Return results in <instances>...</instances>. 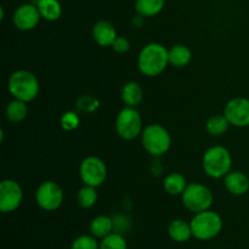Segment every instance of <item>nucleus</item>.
I'll use <instances>...</instances> for the list:
<instances>
[{"instance_id": "nucleus-1", "label": "nucleus", "mask_w": 249, "mask_h": 249, "mask_svg": "<svg viewBox=\"0 0 249 249\" xmlns=\"http://www.w3.org/2000/svg\"><path fill=\"white\" fill-rule=\"evenodd\" d=\"M169 63V51L158 43H150L141 49L138 56L139 71L147 77L160 75Z\"/></svg>"}, {"instance_id": "nucleus-26", "label": "nucleus", "mask_w": 249, "mask_h": 249, "mask_svg": "<svg viewBox=\"0 0 249 249\" xmlns=\"http://www.w3.org/2000/svg\"><path fill=\"white\" fill-rule=\"evenodd\" d=\"M75 105L80 112L92 113L100 107V101L97 97L92 96V95H82L80 97H78Z\"/></svg>"}, {"instance_id": "nucleus-20", "label": "nucleus", "mask_w": 249, "mask_h": 249, "mask_svg": "<svg viewBox=\"0 0 249 249\" xmlns=\"http://www.w3.org/2000/svg\"><path fill=\"white\" fill-rule=\"evenodd\" d=\"M5 114H6V118L12 123H19V122L24 121L28 114L27 102L14 99L7 104L6 108H5Z\"/></svg>"}, {"instance_id": "nucleus-16", "label": "nucleus", "mask_w": 249, "mask_h": 249, "mask_svg": "<svg viewBox=\"0 0 249 249\" xmlns=\"http://www.w3.org/2000/svg\"><path fill=\"white\" fill-rule=\"evenodd\" d=\"M113 219L107 215H97L90 223V232L94 237L102 240L104 237L113 232Z\"/></svg>"}, {"instance_id": "nucleus-19", "label": "nucleus", "mask_w": 249, "mask_h": 249, "mask_svg": "<svg viewBox=\"0 0 249 249\" xmlns=\"http://www.w3.org/2000/svg\"><path fill=\"white\" fill-rule=\"evenodd\" d=\"M36 7L40 16L46 21H56L62 14V7L58 0H38Z\"/></svg>"}, {"instance_id": "nucleus-17", "label": "nucleus", "mask_w": 249, "mask_h": 249, "mask_svg": "<svg viewBox=\"0 0 249 249\" xmlns=\"http://www.w3.org/2000/svg\"><path fill=\"white\" fill-rule=\"evenodd\" d=\"M143 99V90L136 82H129L124 84L122 89V100L128 107H135L141 104Z\"/></svg>"}, {"instance_id": "nucleus-5", "label": "nucleus", "mask_w": 249, "mask_h": 249, "mask_svg": "<svg viewBox=\"0 0 249 249\" xmlns=\"http://www.w3.org/2000/svg\"><path fill=\"white\" fill-rule=\"evenodd\" d=\"M141 142L150 155L162 156L172 146V136L160 124H150L141 133Z\"/></svg>"}, {"instance_id": "nucleus-7", "label": "nucleus", "mask_w": 249, "mask_h": 249, "mask_svg": "<svg viewBox=\"0 0 249 249\" xmlns=\"http://www.w3.org/2000/svg\"><path fill=\"white\" fill-rule=\"evenodd\" d=\"M117 134L124 140H134L142 133V119L135 107L125 106L116 118Z\"/></svg>"}, {"instance_id": "nucleus-14", "label": "nucleus", "mask_w": 249, "mask_h": 249, "mask_svg": "<svg viewBox=\"0 0 249 249\" xmlns=\"http://www.w3.org/2000/svg\"><path fill=\"white\" fill-rule=\"evenodd\" d=\"M225 186L233 196H243L249 191V178L242 172H230L225 177Z\"/></svg>"}, {"instance_id": "nucleus-18", "label": "nucleus", "mask_w": 249, "mask_h": 249, "mask_svg": "<svg viewBox=\"0 0 249 249\" xmlns=\"http://www.w3.org/2000/svg\"><path fill=\"white\" fill-rule=\"evenodd\" d=\"M169 63L174 67L182 68L189 65L192 60V53L186 45L178 44L169 49Z\"/></svg>"}, {"instance_id": "nucleus-27", "label": "nucleus", "mask_w": 249, "mask_h": 249, "mask_svg": "<svg viewBox=\"0 0 249 249\" xmlns=\"http://www.w3.org/2000/svg\"><path fill=\"white\" fill-rule=\"evenodd\" d=\"M71 249H100V243L92 235H82L73 241Z\"/></svg>"}, {"instance_id": "nucleus-2", "label": "nucleus", "mask_w": 249, "mask_h": 249, "mask_svg": "<svg viewBox=\"0 0 249 249\" xmlns=\"http://www.w3.org/2000/svg\"><path fill=\"white\" fill-rule=\"evenodd\" d=\"M7 88L14 99L31 102L38 96L40 85L33 73L26 70H19L10 75Z\"/></svg>"}, {"instance_id": "nucleus-6", "label": "nucleus", "mask_w": 249, "mask_h": 249, "mask_svg": "<svg viewBox=\"0 0 249 249\" xmlns=\"http://www.w3.org/2000/svg\"><path fill=\"white\" fill-rule=\"evenodd\" d=\"M182 203L192 213L208 211L213 204V194L204 185L198 182H192L187 185L181 195Z\"/></svg>"}, {"instance_id": "nucleus-10", "label": "nucleus", "mask_w": 249, "mask_h": 249, "mask_svg": "<svg viewBox=\"0 0 249 249\" xmlns=\"http://www.w3.org/2000/svg\"><path fill=\"white\" fill-rule=\"evenodd\" d=\"M23 199V191L15 180L6 179L0 182V211L11 213L19 208Z\"/></svg>"}, {"instance_id": "nucleus-23", "label": "nucleus", "mask_w": 249, "mask_h": 249, "mask_svg": "<svg viewBox=\"0 0 249 249\" xmlns=\"http://www.w3.org/2000/svg\"><path fill=\"white\" fill-rule=\"evenodd\" d=\"M229 125H230V122L228 121L225 114H215L207 121L206 129L211 135L220 136L228 131Z\"/></svg>"}, {"instance_id": "nucleus-8", "label": "nucleus", "mask_w": 249, "mask_h": 249, "mask_svg": "<svg viewBox=\"0 0 249 249\" xmlns=\"http://www.w3.org/2000/svg\"><path fill=\"white\" fill-rule=\"evenodd\" d=\"M79 175L84 185L92 187H99L106 181L107 167L102 160L95 156L84 158L80 163Z\"/></svg>"}, {"instance_id": "nucleus-25", "label": "nucleus", "mask_w": 249, "mask_h": 249, "mask_svg": "<svg viewBox=\"0 0 249 249\" xmlns=\"http://www.w3.org/2000/svg\"><path fill=\"white\" fill-rule=\"evenodd\" d=\"M100 249H128V245L122 233L112 232L102 238L100 242Z\"/></svg>"}, {"instance_id": "nucleus-30", "label": "nucleus", "mask_w": 249, "mask_h": 249, "mask_svg": "<svg viewBox=\"0 0 249 249\" xmlns=\"http://www.w3.org/2000/svg\"><path fill=\"white\" fill-rule=\"evenodd\" d=\"M113 219V224H114V230H118L117 232H119L121 230V225L124 226L125 230H128V226H129V221H126V218L124 215H116V218H112Z\"/></svg>"}, {"instance_id": "nucleus-12", "label": "nucleus", "mask_w": 249, "mask_h": 249, "mask_svg": "<svg viewBox=\"0 0 249 249\" xmlns=\"http://www.w3.org/2000/svg\"><path fill=\"white\" fill-rule=\"evenodd\" d=\"M40 17L36 5L23 4L15 10L12 19L16 28L19 31H32L38 26Z\"/></svg>"}, {"instance_id": "nucleus-15", "label": "nucleus", "mask_w": 249, "mask_h": 249, "mask_svg": "<svg viewBox=\"0 0 249 249\" xmlns=\"http://www.w3.org/2000/svg\"><path fill=\"white\" fill-rule=\"evenodd\" d=\"M168 233H169L170 238L173 241L179 243L187 242L194 236L191 224L186 223L182 219H175V220H173L169 224V228H168Z\"/></svg>"}, {"instance_id": "nucleus-29", "label": "nucleus", "mask_w": 249, "mask_h": 249, "mask_svg": "<svg viewBox=\"0 0 249 249\" xmlns=\"http://www.w3.org/2000/svg\"><path fill=\"white\" fill-rule=\"evenodd\" d=\"M112 48H113V50L116 51V53H126V51H129V49H130V43H129L128 39L124 38V36H117L114 43L112 44Z\"/></svg>"}, {"instance_id": "nucleus-3", "label": "nucleus", "mask_w": 249, "mask_h": 249, "mask_svg": "<svg viewBox=\"0 0 249 249\" xmlns=\"http://www.w3.org/2000/svg\"><path fill=\"white\" fill-rule=\"evenodd\" d=\"M202 164L208 177L220 179L225 178L231 172L232 157L230 151L224 146H213L206 151Z\"/></svg>"}, {"instance_id": "nucleus-13", "label": "nucleus", "mask_w": 249, "mask_h": 249, "mask_svg": "<svg viewBox=\"0 0 249 249\" xmlns=\"http://www.w3.org/2000/svg\"><path fill=\"white\" fill-rule=\"evenodd\" d=\"M117 32L113 24L108 21H99L92 28V38L100 46H112L117 38Z\"/></svg>"}, {"instance_id": "nucleus-9", "label": "nucleus", "mask_w": 249, "mask_h": 249, "mask_svg": "<svg viewBox=\"0 0 249 249\" xmlns=\"http://www.w3.org/2000/svg\"><path fill=\"white\" fill-rule=\"evenodd\" d=\"M36 204L46 212H53L63 202V191L55 181H44L36 191Z\"/></svg>"}, {"instance_id": "nucleus-24", "label": "nucleus", "mask_w": 249, "mask_h": 249, "mask_svg": "<svg viewBox=\"0 0 249 249\" xmlns=\"http://www.w3.org/2000/svg\"><path fill=\"white\" fill-rule=\"evenodd\" d=\"M97 201V192L96 187L89 186V185H84L82 189L78 191L77 195V202L82 208H91L95 206Z\"/></svg>"}, {"instance_id": "nucleus-21", "label": "nucleus", "mask_w": 249, "mask_h": 249, "mask_svg": "<svg viewBox=\"0 0 249 249\" xmlns=\"http://www.w3.org/2000/svg\"><path fill=\"white\" fill-rule=\"evenodd\" d=\"M187 185L189 184H187L186 179L180 173H172L163 181V186H164L165 191L169 195H172V196L182 195V192L185 191Z\"/></svg>"}, {"instance_id": "nucleus-22", "label": "nucleus", "mask_w": 249, "mask_h": 249, "mask_svg": "<svg viewBox=\"0 0 249 249\" xmlns=\"http://www.w3.org/2000/svg\"><path fill=\"white\" fill-rule=\"evenodd\" d=\"M164 4V0H136L135 9L141 16L152 17L162 11Z\"/></svg>"}, {"instance_id": "nucleus-4", "label": "nucleus", "mask_w": 249, "mask_h": 249, "mask_svg": "<svg viewBox=\"0 0 249 249\" xmlns=\"http://www.w3.org/2000/svg\"><path fill=\"white\" fill-rule=\"evenodd\" d=\"M190 224L194 237L199 241L213 240L223 230V219L216 212L211 209L195 214Z\"/></svg>"}, {"instance_id": "nucleus-28", "label": "nucleus", "mask_w": 249, "mask_h": 249, "mask_svg": "<svg viewBox=\"0 0 249 249\" xmlns=\"http://www.w3.org/2000/svg\"><path fill=\"white\" fill-rule=\"evenodd\" d=\"M80 119L77 112L67 111L62 114L60 119L61 128L65 131H73L79 126Z\"/></svg>"}, {"instance_id": "nucleus-11", "label": "nucleus", "mask_w": 249, "mask_h": 249, "mask_svg": "<svg viewBox=\"0 0 249 249\" xmlns=\"http://www.w3.org/2000/svg\"><path fill=\"white\" fill-rule=\"evenodd\" d=\"M224 114L230 122V125L237 128L249 126V99L235 97L226 104Z\"/></svg>"}]
</instances>
